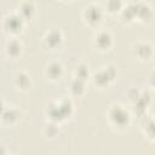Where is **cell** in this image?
I'll use <instances>...</instances> for the list:
<instances>
[{
	"mask_svg": "<svg viewBox=\"0 0 155 155\" xmlns=\"http://www.w3.org/2000/svg\"><path fill=\"white\" fill-rule=\"evenodd\" d=\"M73 113H74V105L69 98L54 101L50 103L46 109V114L50 121H53L57 124L69 119L73 115Z\"/></svg>",
	"mask_w": 155,
	"mask_h": 155,
	"instance_id": "1",
	"label": "cell"
},
{
	"mask_svg": "<svg viewBox=\"0 0 155 155\" xmlns=\"http://www.w3.org/2000/svg\"><path fill=\"white\" fill-rule=\"evenodd\" d=\"M107 117L110 126L117 131H124L131 122V115L128 110L120 103H115L109 107Z\"/></svg>",
	"mask_w": 155,
	"mask_h": 155,
	"instance_id": "2",
	"label": "cell"
},
{
	"mask_svg": "<svg viewBox=\"0 0 155 155\" xmlns=\"http://www.w3.org/2000/svg\"><path fill=\"white\" fill-rule=\"evenodd\" d=\"M24 25H25V21L19 16V13L17 11L7 13L2 18V23H1L4 33L11 38L18 36L23 31Z\"/></svg>",
	"mask_w": 155,
	"mask_h": 155,
	"instance_id": "3",
	"label": "cell"
},
{
	"mask_svg": "<svg viewBox=\"0 0 155 155\" xmlns=\"http://www.w3.org/2000/svg\"><path fill=\"white\" fill-rule=\"evenodd\" d=\"M116 68L111 64H108V65H103L101 67V69L92 76V81H93V85L101 90L103 88H107L109 87L116 79Z\"/></svg>",
	"mask_w": 155,
	"mask_h": 155,
	"instance_id": "4",
	"label": "cell"
},
{
	"mask_svg": "<svg viewBox=\"0 0 155 155\" xmlns=\"http://www.w3.org/2000/svg\"><path fill=\"white\" fill-rule=\"evenodd\" d=\"M82 21L84 23L90 27V28H97L102 21H103V16H104V12H103V8L101 5L98 4H88L84 10H82Z\"/></svg>",
	"mask_w": 155,
	"mask_h": 155,
	"instance_id": "5",
	"label": "cell"
},
{
	"mask_svg": "<svg viewBox=\"0 0 155 155\" xmlns=\"http://www.w3.org/2000/svg\"><path fill=\"white\" fill-rule=\"evenodd\" d=\"M92 44H93V47L98 52H103V53L108 52L114 45V38H113L111 31L105 28L97 30L96 34L93 35Z\"/></svg>",
	"mask_w": 155,
	"mask_h": 155,
	"instance_id": "6",
	"label": "cell"
},
{
	"mask_svg": "<svg viewBox=\"0 0 155 155\" xmlns=\"http://www.w3.org/2000/svg\"><path fill=\"white\" fill-rule=\"evenodd\" d=\"M131 53L134 59L139 62H148L154 54L153 45L148 41H137L131 47Z\"/></svg>",
	"mask_w": 155,
	"mask_h": 155,
	"instance_id": "7",
	"label": "cell"
},
{
	"mask_svg": "<svg viewBox=\"0 0 155 155\" xmlns=\"http://www.w3.org/2000/svg\"><path fill=\"white\" fill-rule=\"evenodd\" d=\"M63 33L61 29L52 28L50 29L42 38V46L47 48L48 51H56L58 50L63 44Z\"/></svg>",
	"mask_w": 155,
	"mask_h": 155,
	"instance_id": "8",
	"label": "cell"
},
{
	"mask_svg": "<svg viewBox=\"0 0 155 155\" xmlns=\"http://www.w3.org/2000/svg\"><path fill=\"white\" fill-rule=\"evenodd\" d=\"M44 74L45 78L52 82H57L63 78L64 74V69L61 62L58 61H51L46 64L45 69H44Z\"/></svg>",
	"mask_w": 155,
	"mask_h": 155,
	"instance_id": "9",
	"label": "cell"
},
{
	"mask_svg": "<svg viewBox=\"0 0 155 155\" xmlns=\"http://www.w3.org/2000/svg\"><path fill=\"white\" fill-rule=\"evenodd\" d=\"M22 119V111L16 108V107H10V108H5L0 121L4 126H15L17 125Z\"/></svg>",
	"mask_w": 155,
	"mask_h": 155,
	"instance_id": "10",
	"label": "cell"
},
{
	"mask_svg": "<svg viewBox=\"0 0 155 155\" xmlns=\"http://www.w3.org/2000/svg\"><path fill=\"white\" fill-rule=\"evenodd\" d=\"M36 10L38 7L34 0H22L18 5L17 12L27 22V21H31L36 16Z\"/></svg>",
	"mask_w": 155,
	"mask_h": 155,
	"instance_id": "11",
	"label": "cell"
},
{
	"mask_svg": "<svg viewBox=\"0 0 155 155\" xmlns=\"http://www.w3.org/2000/svg\"><path fill=\"white\" fill-rule=\"evenodd\" d=\"M136 4V19L142 23H150L153 21V8L145 1H137Z\"/></svg>",
	"mask_w": 155,
	"mask_h": 155,
	"instance_id": "12",
	"label": "cell"
},
{
	"mask_svg": "<svg viewBox=\"0 0 155 155\" xmlns=\"http://www.w3.org/2000/svg\"><path fill=\"white\" fill-rule=\"evenodd\" d=\"M13 85L18 91L25 92L31 87V79L30 75L25 70H18L13 75Z\"/></svg>",
	"mask_w": 155,
	"mask_h": 155,
	"instance_id": "13",
	"label": "cell"
},
{
	"mask_svg": "<svg viewBox=\"0 0 155 155\" xmlns=\"http://www.w3.org/2000/svg\"><path fill=\"white\" fill-rule=\"evenodd\" d=\"M23 52V44L17 38H10L5 44V53L7 57L16 59Z\"/></svg>",
	"mask_w": 155,
	"mask_h": 155,
	"instance_id": "14",
	"label": "cell"
},
{
	"mask_svg": "<svg viewBox=\"0 0 155 155\" xmlns=\"http://www.w3.org/2000/svg\"><path fill=\"white\" fill-rule=\"evenodd\" d=\"M120 19L125 24H131L136 21V4L134 2L124 5L122 10L120 11Z\"/></svg>",
	"mask_w": 155,
	"mask_h": 155,
	"instance_id": "15",
	"label": "cell"
},
{
	"mask_svg": "<svg viewBox=\"0 0 155 155\" xmlns=\"http://www.w3.org/2000/svg\"><path fill=\"white\" fill-rule=\"evenodd\" d=\"M86 82L87 81H84V80H80V79H74L71 85H70V93L74 96V97H82L85 93H86Z\"/></svg>",
	"mask_w": 155,
	"mask_h": 155,
	"instance_id": "16",
	"label": "cell"
},
{
	"mask_svg": "<svg viewBox=\"0 0 155 155\" xmlns=\"http://www.w3.org/2000/svg\"><path fill=\"white\" fill-rule=\"evenodd\" d=\"M74 76H75V79H80V80L87 81V80L91 78V70H90L88 64H86V63H80V64L75 68Z\"/></svg>",
	"mask_w": 155,
	"mask_h": 155,
	"instance_id": "17",
	"label": "cell"
},
{
	"mask_svg": "<svg viewBox=\"0 0 155 155\" xmlns=\"http://www.w3.org/2000/svg\"><path fill=\"white\" fill-rule=\"evenodd\" d=\"M125 2L122 0H105V11L110 15L120 13Z\"/></svg>",
	"mask_w": 155,
	"mask_h": 155,
	"instance_id": "18",
	"label": "cell"
},
{
	"mask_svg": "<svg viewBox=\"0 0 155 155\" xmlns=\"http://www.w3.org/2000/svg\"><path fill=\"white\" fill-rule=\"evenodd\" d=\"M58 132H59V127H58V124L57 122H53V121H50L45 125L44 130H42V133L46 138H56L58 136Z\"/></svg>",
	"mask_w": 155,
	"mask_h": 155,
	"instance_id": "19",
	"label": "cell"
},
{
	"mask_svg": "<svg viewBox=\"0 0 155 155\" xmlns=\"http://www.w3.org/2000/svg\"><path fill=\"white\" fill-rule=\"evenodd\" d=\"M5 103H4V101L0 98V117H1V115H2V113H4V110H5Z\"/></svg>",
	"mask_w": 155,
	"mask_h": 155,
	"instance_id": "20",
	"label": "cell"
},
{
	"mask_svg": "<svg viewBox=\"0 0 155 155\" xmlns=\"http://www.w3.org/2000/svg\"><path fill=\"white\" fill-rule=\"evenodd\" d=\"M61 1H63V2H70V1H74V0H61Z\"/></svg>",
	"mask_w": 155,
	"mask_h": 155,
	"instance_id": "21",
	"label": "cell"
}]
</instances>
